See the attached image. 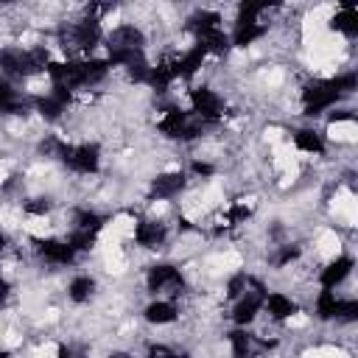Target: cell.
I'll use <instances>...</instances> for the list:
<instances>
[{"mask_svg":"<svg viewBox=\"0 0 358 358\" xmlns=\"http://www.w3.org/2000/svg\"><path fill=\"white\" fill-rule=\"evenodd\" d=\"M249 215H252V207L243 204V201H238V204L229 210V221H243V218H249Z\"/></svg>","mask_w":358,"mask_h":358,"instance_id":"836d02e7","label":"cell"},{"mask_svg":"<svg viewBox=\"0 0 358 358\" xmlns=\"http://www.w3.org/2000/svg\"><path fill=\"white\" fill-rule=\"evenodd\" d=\"M148 288L154 294H171L173 296V294H179L185 288V280L173 266H154L148 271Z\"/></svg>","mask_w":358,"mask_h":358,"instance_id":"52a82bcc","label":"cell"},{"mask_svg":"<svg viewBox=\"0 0 358 358\" xmlns=\"http://www.w3.org/2000/svg\"><path fill=\"white\" fill-rule=\"evenodd\" d=\"M34 101L20 95L6 78H0V115H25Z\"/></svg>","mask_w":358,"mask_h":358,"instance_id":"8fae6325","label":"cell"},{"mask_svg":"<svg viewBox=\"0 0 358 358\" xmlns=\"http://www.w3.org/2000/svg\"><path fill=\"white\" fill-rule=\"evenodd\" d=\"M193 171H196V173H201V176H210L215 168H213L210 162H193Z\"/></svg>","mask_w":358,"mask_h":358,"instance_id":"d590c367","label":"cell"},{"mask_svg":"<svg viewBox=\"0 0 358 358\" xmlns=\"http://www.w3.org/2000/svg\"><path fill=\"white\" fill-rule=\"evenodd\" d=\"M3 246H6V235L0 232V252H3Z\"/></svg>","mask_w":358,"mask_h":358,"instance_id":"60d3db41","label":"cell"},{"mask_svg":"<svg viewBox=\"0 0 358 358\" xmlns=\"http://www.w3.org/2000/svg\"><path fill=\"white\" fill-rule=\"evenodd\" d=\"M350 271H352V257H347V255H344V257H336V260L322 271V285L330 291V288L338 285Z\"/></svg>","mask_w":358,"mask_h":358,"instance_id":"2e32d148","label":"cell"},{"mask_svg":"<svg viewBox=\"0 0 358 358\" xmlns=\"http://www.w3.org/2000/svg\"><path fill=\"white\" fill-rule=\"evenodd\" d=\"M316 313L319 319H333V316H344V319H355L358 316V302H344V299H336L333 291H322L319 294V302H316Z\"/></svg>","mask_w":358,"mask_h":358,"instance_id":"ba28073f","label":"cell"},{"mask_svg":"<svg viewBox=\"0 0 358 358\" xmlns=\"http://www.w3.org/2000/svg\"><path fill=\"white\" fill-rule=\"evenodd\" d=\"M59 358H76V355H73V350H67V347H59Z\"/></svg>","mask_w":358,"mask_h":358,"instance_id":"f35d334b","label":"cell"},{"mask_svg":"<svg viewBox=\"0 0 358 358\" xmlns=\"http://www.w3.org/2000/svg\"><path fill=\"white\" fill-rule=\"evenodd\" d=\"M193 112L201 117V120H207V123H213V120H218L221 117V98L213 92V90H193Z\"/></svg>","mask_w":358,"mask_h":358,"instance_id":"30bf717a","label":"cell"},{"mask_svg":"<svg viewBox=\"0 0 358 358\" xmlns=\"http://www.w3.org/2000/svg\"><path fill=\"white\" fill-rule=\"evenodd\" d=\"M59 159L78 173H95L98 171V145L95 143H84V145H67L64 143Z\"/></svg>","mask_w":358,"mask_h":358,"instance_id":"5b68a950","label":"cell"},{"mask_svg":"<svg viewBox=\"0 0 358 358\" xmlns=\"http://www.w3.org/2000/svg\"><path fill=\"white\" fill-rule=\"evenodd\" d=\"M92 241H95V232H84V229H73L70 238H67V243H70L76 252H78V249H90Z\"/></svg>","mask_w":358,"mask_h":358,"instance_id":"f1b7e54d","label":"cell"},{"mask_svg":"<svg viewBox=\"0 0 358 358\" xmlns=\"http://www.w3.org/2000/svg\"><path fill=\"white\" fill-rule=\"evenodd\" d=\"M243 291H246V274H235V277L229 280V285H227V294H229L232 299H238Z\"/></svg>","mask_w":358,"mask_h":358,"instance_id":"1f68e13d","label":"cell"},{"mask_svg":"<svg viewBox=\"0 0 358 358\" xmlns=\"http://www.w3.org/2000/svg\"><path fill=\"white\" fill-rule=\"evenodd\" d=\"M296 257H299V246H280V252L274 257V266H285V263H291Z\"/></svg>","mask_w":358,"mask_h":358,"instance_id":"4dcf8cb0","label":"cell"},{"mask_svg":"<svg viewBox=\"0 0 358 358\" xmlns=\"http://www.w3.org/2000/svg\"><path fill=\"white\" fill-rule=\"evenodd\" d=\"M333 28L341 31V34H347V36H355L358 34V14H355V8L350 3L333 17Z\"/></svg>","mask_w":358,"mask_h":358,"instance_id":"ffe728a7","label":"cell"},{"mask_svg":"<svg viewBox=\"0 0 358 358\" xmlns=\"http://www.w3.org/2000/svg\"><path fill=\"white\" fill-rule=\"evenodd\" d=\"M103 224V218L98 213H90V210H76V229H84V232H98Z\"/></svg>","mask_w":358,"mask_h":358,"instance_id":"4316f807","label":"cell"},{"mask_svg":"<svg viewBox=\"0 0 358 358\" xmlns=\"http://www.w3.org/2000/svg\"><path fill=\"white\" fill-rule=\"evenodd\" d=\"M48 210H50V201L48 199H31V201H25V213H31V215H42Z\"/></svg>","mask_w":358,"mask_h":358,"instance_id":"d6a6232c","label":"cell"},{"mask_svg":"<svg viewBox=\"0 0 358 358\" xmlns=\"http://www.w3.org/2000/svg\"><path fill=\"white\" fill-rule=\"evenodd\" d=\"M134 238H137V243H140V246L157 249V246L165 241V227H162V224H157V221H140V224H137Z\"/></svg>","mask_w":358,"mask_h":358,"instance_id":"9a60e30c","label":"cell"},{"mask_svg":"<svg viewBox=\"0 0 358 358\" xmlns=\"http://www.w3.org/2000/svg\"><path fill=\"white\" fill-rule=\"evenodd\" d=\"M36 249H39V255L45 257V260H50V263H73V257H76V249L70 246V243H62V241H36Z\"/></svg>","mask_w":358,"mask_h":358,"instance_id":"5bb4252c","label":"cell"},{"mask_svg":"<svg viewBox=\"0 0 358 358\" xmlns=\"http://www.w3.org/2000/svg\"><path fill=\"white\" fill-rule=\"evenodd\" d=\"M62 145H64V143H62L59 137H45V140L39 143V154H42V157H59V154H62Z\"/></svg>","mask_w":358,"mask_h":358,"instance_id":"f546056e","label":"cell"},{"mask_svg":"<svg viewBox=\"0 0 358 358\" xmlns=\"http://www.w3.org/2000/svg\"><path fill=\"white\" fill-rule=\"evenodd\" d=\"M199 45L204 48V53H224L229 48V36L221 28H207L199 31Z\"/></svg>","mask_w":358,"mask_h":358,"instance_id":"ac0fdd59","label":"cell"},{"mask_svg":"<svg viewBox=\"0 0 358 358\" xmlns=\"http://www.w3.org/2000/svg\"><path fill=\"white\" fill-rule=\"evenodd\" d=\"M263 31H266V25H260V22H238L229 42L238 45V48H246L249 42H255L257 36H263Z\"/></svg>","mask_w":358,"mask_h":358,"instance_id":"d6986e66","label":"cell"},{"mask_svg":"<svg viewBox=\"0 0 358 358\" xmlns=\"http://www.w3.org/2000/svg\"><path fill=\"white\" fill-rule=\"evenodd\" d=\"M92 291H95L92 277H76V280L70 282V299H73V302H84V299H90Z\"/></svg>","mask_w":358,"mask_h":358,"instance_id":"484cf974","label":"cell"},{"mask_svg":"<svg viewBox=\"0 0 358 358\" xmlns=\"http://www.w3.org/2000/svg\"><path fill=\"white\" fill-rule=\"evenodd\" d=\"M145 319L151 324H168L176 319V308H173V302H151L145 308Z\"/></svg>","mask_w":358,"mask_h":358,"instance_id":"44dd1931","label":"cell"},{"mask_svg":"<svg viewBox=\"0 0 358 358\" xmlns=\"http://www.w3.org/2000/svg\"><path fill=\"white\" fill-rule=\"evenodd\" d=\"M109 358H129V355H126V352H112Z\"/></svg>","mask_w":358,"mask_h":358,"instance_id":"ab89813d","label":"cell"},{"mask_svg":"<svg viewBox=\"0 0 358 358\" xmlns=\"http://www.w3.org/2000/svg\"><path fill=\"white\" fill-rule=\"evenodd\" d=\"M81 67H84V87H90V84H98L106 76L109 62L106 59H90V62H81Z\"/></svg>","mask_w":358,"mask_h":358,"instance_id":"cb8c5ba5","label":"cell"},{"mask_svg":"<svg viewBox=\"0 0 358 358\" xmlns=\"http://www.w3.org/2000/svg\"><path fill=\"white\" fill-rule=\"evenodd\" d=\"M148 358H179L173 350H168L165 344H154L151 350H148Z\"/></svg>","mask_w":358,"mask_h":358,"instance_id":"e575fe53","label":"cell"},{"mask_svg":"<svg viewBox=\"0 0 358 358\" xmlns=\"http://www.w3.org/2000/svg\"><path fill=\"white\" fill-rule=\"evenodd\" d=\"M229 341H232V355H235V358H255L257 352L274 347V341H260L257 336H252V333H246V330L229 333Z\"/></svg>","mask_w":358,"mask_h":358,"instance_id":"9c48e42d","label":"cell"},{"mask_svg":"<svg viewBox=\"0 0 358 358\" xmlns=\"http://www.w3.org/2000/svg\"><path fill=\"white\" fill-rule=\"evenodd\" d=\"M6 294H8V282H6L3 277H0V302L6 299Z\"/></svg>","mask_w":358,"mask_h":358,"instance_id":"74e56055","label":"cell"},{"mask_svg":"<svg viewBox=\"0 0 358 358\" xmlns=\"http://www.w3.org/2000/svg\"><path fill=\"white\" fill-rule=\"evenodd\" d=\"M218 22H221V17L215 14V11H199V14H193L190 17V28L199 34V31H207V28H218Z\"/></svg>","mask_w":358,"mask_h":358,"instance_id":"83f0119b","label":"cell"},{"mask_svg":"<svg viewBox=\"0 0 358 358\" xmlns=\"http://www.w3.org/2000/svg\"><path fill=\"white\" fill-rule=\"evenodd\" d=\"M101 39V25L92 22V20H84V22H70V25H62L59 28V42L64 50H92Z\"/></svg>","mask_w":358,"mask_h":358,"instance_id":"3957f363","label":"cell"},{"mask_svg":"<svg viewBox=\"0 0 358 358\" xmlns=\"http://www.w3.org/2000/svg\"><path fill=\"white\" fill-rule=\"evenodd\" d=\"M182 187H185V176H182V171L159 173V176L151 182V193H154L157 199H171V196H176Z\"/></svg>","mask_w":358,"mask_h":358,"instance_id":"4fadbf2b","label":"cell"},{"mask_svg":"<svg viewBox=\"0 0 358 358\" xmlns=\"http://www.w3.org/2000/svg\"><path fill=\"white\" fill-rule=\"evenodd\" d=\"M159 131L168 134V137H182L185 140V131H187V115L179 112V109H168L159 120Z\"/></svg>","mask_w":358,"mask_h":358,"instance_id":"e0dca14e","label":"cell"},{"mask_svg":"<svg viewBox=\"0 0 358 358\" xmlns=\"http://www.w3.org/2000/svg\"><path fill=\"white\" fill-rule=\"evenodd\" d=\"M48 64H50V56H48L45 48H34V50L6 48V50H0V67H3V73L17 76V78L42 73V70H48Z\"/></svg>","mask_w":358,"mask_h":358,"instance_id":"7a4b0ae2","label":"cell"},{"mask_svg":"<svg viewBox=\"0 0 358 358\" xmlns=\"http://www.w3.org/2000/svg\"><path fill=\"white\" fill-rule=\"evenodd\" d=\"M266 305H268V313L274 319H288L291 313H296V305L288 296H282V294H268L266 296Z\"/></svg>","mask_w":358,"mask_h":358,"instance_id":"7402d4cb","label":"cell"},{"mask_svg":"<svg viewBox=\"0 0 358 358\" xmlns=\"http://www.w3.org/2000/svg\"><path fill=\"white\" fill-rule=\"evenodd\" d=\"M67 101H70V92L67 90H62V87H53V92L50 95H42V98H36L34 103H36V109L42 112V117H59L62 112H64V106H67Z\"/></svg>","mask_w":358,"mask_h":358,"instance_id":"7c38bea8","label":"cell"},{"mask_svg":"<svg viewBox=\"0 0 358 358\" xmlns=\"http://www.w3.org/2000/svg\"><path fill=\"white\" fill-rule=\"evenodd\" d=\"M201 59H204V48L196 45L193 50H187V53L176 62V73H179V76H193V73L201 67Z\"/></svg>","mask_w":358,"mask_h":358,"instance_id":"603a6c76","label":"cell"},{"mask_svg":"<svg viewBox=\"0 0 358 358\" xmlns=\"http://www.w3.org/2000/svg\"><path fill=\"white\" fill-rule=\"evenodd\" d=\"M48 73L53 78V87H62L67 92L73 87H84V67H81V62H50Z\"/></svg>","mask_w":358,"mask_h":358,"instance_id":"8992f818","label":"cell"},{"mask_svg":"<svg viewBox=\"0 0 358 358\" xmlns=\"http://www.w3.org/2000/svg\"><path fill=\"white\" fill-rule=\"evenodd\" d=\"M294 140H296V145H299L302 151H310V154H322V151H324L322 137H319L316 131H310V129H299V131L294 134Z\"/></svg>","mask_w":358,"mask_h":358,"instance_id":"d4e9b609","label":"cell"},{"mask_svg":"<svg viewBox=\"0 0 358 358\" xmlns=\"http://www.w3.org/2000/svg\"><path fill=\"white\" fill-rule=\"evenodd\" d=\"M0 358H8V352H3V350H0Z\"/></svg>","mask_w":358,"mask_h":358,"instance_id":"b9f144b4","label":"cell"},{"mask_svg":"<svg viewBox=\"0 0 358 358\" xmlns=\"http://www.w3.org/2000/svg\"><path fill=\"white\" fill-rule=\"evenodd\" d=\"M352 90H355V76L352 73L338 76V78H330V81H313V84H308L305 92H302L305 115H319L322 109H327L330 103H336L338 95L352 92Z\"/></svg>","mask_w":358,"mask_h":358,"instance_id":"6da1fadb","label":"cell"},{"mask_svg":"<svg viewBox=\"0 0 358 358\" xmlns=\"http://www.w3.org/2000/svg\"><path fill=\"white\" fill-rule=\"evenodd\" d=\"M330 120H355V115H352L350 109H341V112H333Z\"/></svg>","mask_w":358,"mask_h":358,"instance_id":"8d00e7d4","label":"cell"},{"mask_svg":"<svg viewBox=\"0 0 358 358\" xmlns=\"http://www.w3.org/2000/svg\"><path fill=\"white\" fill-rule=\"evenodd\" d=\"M263 302H266V288H263V282L255 280V277H246V291L241 294V302L235 305L232 319H235L238 324H249V322L257 316V310H260Z\"/></svg>","mask_w":358,"mask_h":358,"instance_id":"277c9868","label":"cell"}]
</instances>
